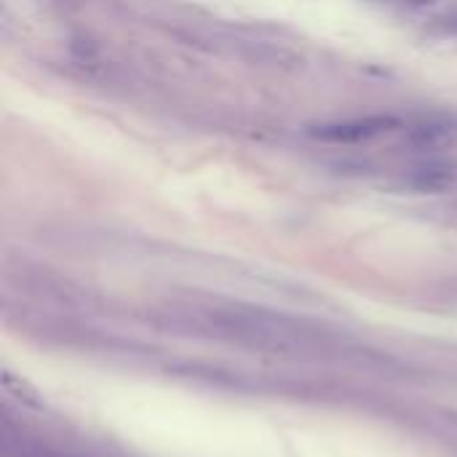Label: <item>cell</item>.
I'll return each mask as SVG.
<instances>
[{
  "label": "cell",
  "mask_w": 457,
  "mask_h": 457,
  "mask_svg": "<svg viewBox=\"0 0 457 457\" xmlns=\"http://www.w3.org/2000/svg\"><path fill=\"white\" fill-rule=\"evenodd\" d=\"M169 324L195 337H209L254 353L292 361L335 359L345 353V343L335 335L281 313L241 305H195L169 311Z\"/></svg>",
  "instance_id": "obj_1"
},
{
  "label": "cell",
  "mask_w": 457,
  "mask_h": 457,
  "mask_svg": "<svg viewBox=\"0 0 457 457\" xmlns=\"http://www.w3.org/2000/svg\"><path fill=\"white\" fill-rule=\"evenodd\" d=\"M72 54L80 56V59H96V43L88 40V37H72Z\"/></svg>",
  "instance_id": "obj_5"
},
{
  "label": "cell",
  "mask_w": 457,
  "mask_h": 457,
  "mask_svg": "<svg viewBox=\"0 0 457 457\" xmlns=\"http://www.w3.org/2000/svg\"><path fill=\"white\" fill-rule=\"evenodd\" d=\"M457 179L455 163H426L420 169H415L412 174V185L418 190H445L447 185H453Z\"/></svg>",
  "instance_id": "obj_3"
},
{
  "label": "cell",
  "mask_w": 457,
  "mask_h": 457,
  "mask_svg": "<svg viewBox=\"0 0 457 457\" xmlns=\"http://www.w3.org/2000/svg\"><path fill=\"white\" fill-rule=\"evenodd\" d=\"M442 137H447V131H445L442 126H420V129L412 134V139H415L418 145H423V147H428V145H436Z\"/></svg>",
  "instance_id": "obj_4"
},
{
  "label": "cell",
  "mask_w": 457,
  "mask_h": 457,
  "mask_svg": "<svg viewBox=\"0 0 457 457\" xmlns=\"http://www.w3.org/2000/svg\"><path fill=\"white\" fill-rule=\"evenodd\" d=\"M450 21H453V24H450V27H453V29H455V32H457V16H453V19H450Z\"/></svg>",
  "instance_id": "obj_6"
},
{
  "label": "cell",
  "mask_w": 457,
  "mask_h": 457,
  "mask_svg": "<svg viewBox=\"0 0 457 457\" xmlns=\"http://www.w3.org/2000/svg\"><path fill=\"white\" fill-rule=\"evenodd\" d=\"M399 120L391 115H375V118H364V120H348V123H329V126H319L311 134L324 139V142H361L370 139L375 134H380L383 129L396 126Z\"/></svg>",
  "instance_id": "obj_2"
}]
</instances>
